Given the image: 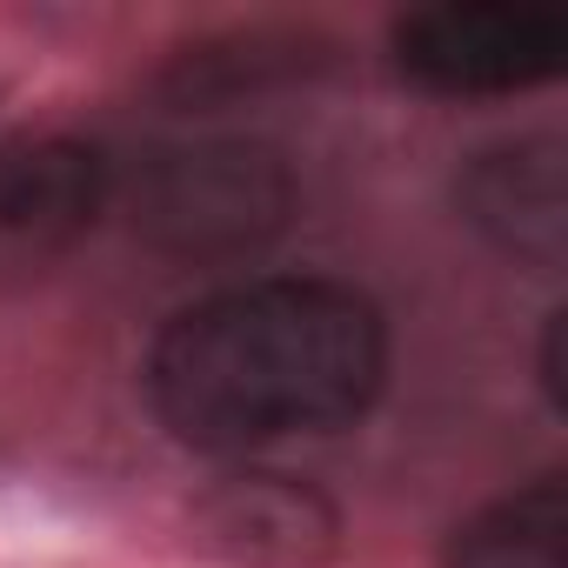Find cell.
I'll list each match as a JSON object with an SVG mask.
<instances>
[{
  "mask_svg": "<svg viewBox=\"0 0 568 568\" xmlns=\"http://www.w3.org/2000/svg\"><path fill=\"white\" fill-rule=\"evenodd\" d=\"M395 68L448 101L528 94L568 68V21L555 8H415L388 34Z\"/></svg>",
  "mask_w": 568,
  "mask_h": 568,
  "instance_id": "cell-2",
  "label": "cell"
},
{
  "mask_svg": "<svg viewBox=\"0 0 568 568\" xmlns=\"http://www.w3.org/2000/svg\"><path fill=\"white\" fill-rule=\"evenodd\" d=\"M207 535L241 561L274 568H308V555L328 548L335 515L281 475H234L207 495Z\"/></svg>",
  "mask_w": 568,
  "mask_h": 568,
  "instance_id": "cell-6",
  "label": "cell"
},
{
  "mask_svg": "<svg viewBox=\"0 0 568 568\" xmlns=\"http://www.w3.org/2000/svg\"><path fill=\"white\" fill-rule=\"evenodd\" d=\"M462 214L521 267L555 274L568 247V154L555 134H528L475 154L462 174Z\"/></svg>",
  "mask_w": 568,
  "mask_h": 568,
  "instance_id": "cell-4",
  "label": "cell"
},
{
  "mask_svg": "<svg viewBox=\"0 0 568 568\" xmlns=\"http://www.w3.org/2000/svg\"><path fill=\"white\" fill-rule=\"evenodd\" d=\"M442 568H568V488L541 475L448 528Z\"/></svg>",
  "mask_w": 568,
  "mask_h": 568,
  "instance_id": "cell-7",
  "label": "cell"
},
{
  "mask_svg": "<svg viewBox=\"0 0 568 568\" xmlns=\"http://www.w3.org/2000/svg\"><path fill=\"white\" fill-rule=\"evenodd\" d=\"M101 154L68 148V141H41L28 154L0 161V254L14 261H41L54 247H68L94 207H101Z\"/></svg>",
  "mask_w": 568,
  "mask_h": 568,
  "instance_id": "cell-5",
  "label": "cell"
},
{
  "mask_svg": "<svg viewBox=\"0 0 568 568\" xmlns=\"http://www.w3.org/2000/svg\"><path fill=\"white\" fill-rule=\"evenodd\" d=\"M141 207L161 241L187 254H234V247H254L281 221L288 181L261 148H187L148 174Z\"/></svg>",
  "mask_w": 568,
  "mask_h": 568,
  "instance_id": "cell-3",
  "label": "cell"
},
{
  "mask_svg": "<svg viewBox=\"0 0 568 568\" xmlns=\"http://www.w3.org/2000/svg\"><path fill=\"white\" fill-rule=\"evenodd\" d=\"M388 382L382 308L328 274H261L187 302L148 348V402L181 448L261 455L335 435Z\"/></svg>",
  "mask_w": 568,
  "mask_h": 568,
  "instance_id": "cell-1",
  "label": "cell"
}]
</instances>
